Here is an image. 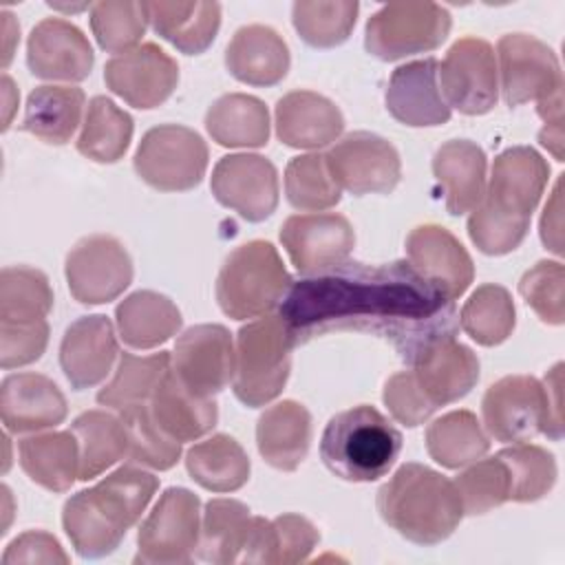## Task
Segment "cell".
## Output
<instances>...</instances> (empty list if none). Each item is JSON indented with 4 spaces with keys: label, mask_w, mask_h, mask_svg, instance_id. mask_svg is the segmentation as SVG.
Returning <instances> with one entry per match:
<instances>
[{
    "label": "cell",
    "mask_w": 565,
    "mask_h": 565,
    "mask_svg": "<svg viewBox=\"0 0 565 565\" xmlns=\"http://www.w3.org/2000/svg\"><path fill=\"white\" fill-rule=\"evenodd\" d=\"M148 26L146 2L106 0L90 4V29L106 53H128L137 49Z\"/></svg>",
    "instance_id": "cell-46"
},
{
    "label": "cell",
    "mask_w": 565,
    "mask_h": 565,
    "mask_svg": "<svg viewBox=\"0 0 565 565\" xmlns=\"http://www.w3.org/2000/svg\"><path fill=\"white\" fill-rule=\"evenodd\" d=\"M280 243L294 267L311 276L344 263L355 245V232L349 218L335 212L294 214L280 227Z\"/></svg>",
    "instance_id": "cell-19"
},
{
    "label": "cell",
    "mask_w": 565,
    "mask_h": 565,
    "mask_svg": "<svg viewBox=\"0 0 565 565\" xmlns=\"http://www.w3.org/2000/svg\"><path fill=\"white\" fill-rule=\"evenodd\" d=\"M157 488L159 479L130 461L93 488L66 499L62 525L75 552L84 558L113 554L139 521Z\"/></svg>",
    "instance_id": "cell-3"
},
{
    "label": "cell",
    "mask_w": 565,
    "mask_h": 565,
    "mask_svg": "<svg viewBox=\"0 0 565 565\" xmlns=\"http://www.w3.org/2000/svg\"><path fill=\"white\" fill-rule=\"evenodd\" d=\"M285 196L296 210L320 212L338 205L342 190L333 181L324 154H300L285 168Z\"/></svg>",
    "instance_id": "cell-45"
},
{
    "label": "cell",
    "mask_w": 565,
    "mask_h": 565,
    "mask_svg": "<svg viewBox=\"0 0 565 565\" xmlns=\"http://www.w3.org/2000/svg\"><path fill=\"white\" fill-rule=\"evenodd\" d=\"M225 66L243 84L274 86L289 71V49L271 26L247 24L232 35Z\"/></svg>",
    "instance_id": "cell-27"
},
{
    "label": "cell",
    "mask_w": 565,
    "mask_h": 565,
    "mask_svg": "<svg viewBox=\"0 0 565 565\" xmlns=\"http://www.w3.org/2000/svg\"><path fill=\"white\" fill-rule=\"evenodd\" d=\"M254 516L236 499H212L205 505L199 539V558L207 563H236L243 558Z\"/></svg>",
    "instance_id": "cell-38"
},
{
    "label": "cell",
    "mask_w": 565,
    "mask_h": 565,
    "mask_svg": "<svg viewBox=\"0 0 565 565\" xmlns=\"http://www.w3.org/2000/svg\"><path fill=\"white\" fill-rule=\"evenodd\" d=\"M360 4L355 0H300L291 7V22L298 35L313 49H331L349 40Z\"/></svg>",
    "instance_id": "cell-43"
},
{
    "label": "cell",
    "mask_w": 565,
    "mask_h": 565,
    "mask_svg": "<svg viewBox=\"0 0 565 565\" xmlns=\"http://www.w3.org/2000/svg\"><path fill=\"white\" fill-rule=\"evenodd\" d=\"M66 397L60 386L40 373H11L0 386V419L9 433L53 428L66 417Z\"/></svg>",
    "instance_id": "cell-25"
},
{
    "label": "cell",
    "mask_w": 565,
    "mask_h": 565,
    "mask_svg": "<svg viewBox=\"0 0 565 565\" xmlns=\"http://www.w3.org/2000/svg\"><path fill=\"white\" fill-rule=\"evenodd\" d=\"M377 512L386 525L417 545L446 541L463 519L455 481L422 463L395 470L377 490Z\"/></svg>",
    "instance_id": "cell-4"
},
{
    "label": "cell",
    "mask_w": 565,
    "mask_h": 565,
    "mask_svg": "<svg viewBox=\"0 0 565 565\" xmlns=\"http://www.w3.org/2000/svg\"><path fill=\"white\" fill-rule=\"evenodd\" d=\"M49 344L46 320L0 322V366L15 369L42 358Z\"/></svg>",
    "instance_id": "cell-52"
},
{
    "label": "cell",
    "mask_w": 565,
    "mask_h": 565,
    "mask_svg": "<svg viewBox=\"0 0 565 565\" xmlns=\"http://www.w3.org/2000/svg\"><path fill=\"white\" fill-rule=\"evenodd\" d=\"M510 475V501L532 503L543 499L556 481L554 455L534 444H512L497 452Z\"/></svg>",
    "instance_id": "cell-47"
},
{
    "label": "cell",
    "mask_w": 565,
    "mask_h": 565,
    "mask_svg": "<svg viewBox=\"0 0 565 565\" xmlns=\"http://www.w3.org/2000/svg\"><path fill=\"white\" fill-rule=\"evenodd\" d=\"M128 433V459L154 470H170L181 457V441L172 439L152 419L148 404L119 413Z\"/></svg>",
    "instance_id": "cell-48"
},
{
    "label": "cell",
    "mask_w": 565,
    "mask_h": 565,
    "mask_svg": "<svg viewBox=\"0 0 565 565\" xmlns=\"http://www.w3.org/2000/svg\"><path fill=\"white\" fill-rule=\"evenodd\" d=\"M426 450L444 468L457 470L490 450V439L470 411H450L426 428Z\"/></svg>",
    "instance_id": "cell-40"
},
{
    "label": "cell",
    "mask_w": 565,
    "mask_h": 565,
    "mask_svg": "<svg viewBox=\"0 0 565 565\" xmlns=\"http://www.w3.org/2000/svg\"><path fill=\"white\" fill-rule=\"evenodd\" d=\"M236 347L223 324L185 329L172 351V371L192 393L214 397L234 377Z\"/></svg>",
    "instance_id": "cell-16"
},
{
    "label": "cell",
    "mask_w": 565,
    "mask_h": 565,
    "mask_svg": "<svg viewBox=\"0 0 565 565\" xmlns=\"http://www.w3.org/2000/svg\"><path fill=\"white\" fill-rule=\"evenodd\" d=\"M411 373L426 395L439 408L466 397L479 380V358L455 335L428 342L408 364Z\"/></svg>",
    "instance_id": "cell-21"
},
{
    "label": "cell",
    "mask_w": 565,
    "mask_h": 565,
    "mask_svg": "<svg viewBox=\"0 0 565 565\" xmlns=\"http://www.w3.org/2000/svg\"><path fill=\"white\" fill-rule=\"evenodd\" d=\"M18 452L26 477L51 492H66L79 479V444L73 430L24 437Z\"/></svg>",
    "instance_id": "cell-32"
},
{
    "label": "cell",
    "mask_w": 565,
    "mask_h": 565,
    "mask_svg": "<svg viewBox=\"0 0 565 565\" xmlns=\"http://www.w3.org/2000/svg\"><path fill=\"white\" fill-rule=\"evenodd\" d=\"M536 113L545 124L539 132L541 146L547 148L556 161H563V88L539 99Z\"/></svg>",
    "instance_id": "cell-55"
},
{
    "label": "cell",
    "mask_w": 565,
    "mask_h": 565,
    "mask_svg": "<svg viewBox=\"0 0 565 565\" xmlns=\"http://www.w3.org/2000/svg\"><path fill=\"white\" fill-rule=\"evenodd\" d=\"M455 488L463 514H486L510 501V475L499 455L468 463V468L457 475Z\"/></svg>",
    "instance_id": "cell-49"
},
{
    "label": "cell",
    "mask_w": 565,
    "mask_h": 565,
    "mask_svg": "<svg viewBox=\"0 0 565 565\" xmlns=\"http://www.w3.org/2000/svg\"><path fill=\"white\" fill-rule=\"evenodd\" d=\"M278 313L296 347L331 331H362L388 340L404 364L428 342L457 335L459 329L455 300L408 260H344L294 280Z\"/></svg>",
    "instance_id": "cell-1"
},
{
    "label": "cell",
    "mask_w": 565,
    "mask_h": 565,
    "mask_svg": "<svg viewBox=\"0 0 565 565\" xmlns=\"http://www.w3.org/2000/svg\"><path fill=\"white\" fill-rule=\"evenodd\" d=\"M11 563H68V556L53 534L31 530L9 543L2 556V565Z\"/></svg>",
    "instance_id": "cell-54"
},
{
    "label": "cell",
    "mask_w": 565,
    "mask_h": 565,
    "mask_svg": "<svg viewBox=\"0 0 565 565\" xmlns=\"http://www.w3.org/2000/svg\"><path fill=\"white\" fill-rule=\"evenodd\" d=\"M291 333L280 313H267L247 322L236 333V366L232 391L249 408L276 399L291 371Z\"/></svg>",
    "instance_id": "cell-7"
},
{
    "label": "cell",
    "mask_w": 565,
    "mask_h": 565,
    "mask_svg": "<svg viewBox=\"0 0 565 565\" xmlns=\"http://www.w3.org/2000/svg\"><path fill=\"white\" fill-rule=\"evenodd\" d=\"M201 539V501L188 488H168L137 534L135 563H190Z\"/></svg>",
    "instance_id": "cell-11"
},
{
    "label": "cell",
    "mask_w": 565,
    "mask_h": 565,
    "mask_svg": "<svg viewBox=\"0 0 565 565\" xmlns=\"http://www.w3.org/2000/svg\"><path fill=\"white\" fill-rule=\"evenodd\" d=\"M565 269L556 260H539L527 269L519 282V294L547 324H563L565 320Z\"/></svg>",
    "instance_id": "cell-50"
},
{
    "label": "cell",
    "mask_w": 565,
    "mask_h": 565,
    "mask_svg": "<svg viewBox=\"0 0 565 565\" xmlns=\"http://www.w3.org/2000/svg\"><path fill=\"white\" fill-rule=\"evenodd\" d=\"M115 318L121 340L132 349H154L163 344L183 322L177 305L168 296L150 289L126 296L117 305Z\"/></svg>",
    "instance_id": "cell-33"
},
{
    "label": "cell",
    "mask_w": 565,
    "mask_h": 565,
    "mask_svg": "<svg viewBox=\"0 0 565 565\" xmlns=\"http://www.w3.org/2000/svg\"><path fill=\"white\" fill-rule=\"evenodd\" d=\"M71 296L82 305H104L132 282V260L126 247L106 234L82 238L64 265Z\"/></svg>",
    "instance_id": "cell-14"
},
{
    "label": "cell",
    "mask_w": 565,
    "mask_h": 565,
    "mask_svg": "<svg viewBox=\"0 0 565 565\" xmlns=\"http://www.w3.org/2000/svg\"><path fill=\"white\" fill-rule=\"evenodd\" d=\"M561 181L556 183L550 203L541 216V241L554 254H563V221H561Z\"/></svg>",
    "instance_id": "cell-56"
},
{
    "label": "cell",
    "mask_w": 565,
    "mask_h": 565,
    "mask_svg": "<svg viewBox=\"0 0 565 565\" xmlns=\"http://www.w3.org/2000/svg\"><path fill=\"white\" fill-rule=\"evenodd\" d=\"M291 276L269 241L236 247L216 278V302L234 320L267 316L291 287Z\"/></svg>",
    "instance_id": "cell-6"
},
{
    "label": "cell",
    "mask_w": 565,
    "mask_h": 565,
    "mask_svg": "<svg viewBox=\"0 0 565 565\" xmlns=\"http://www.w3.org/2000/svg\"><path fill=\"white\" fill-rule=\"evenodd\" d=\"M450 13L435 2H388L364 29V49L384 62L428 53L450 33Z\"/></svg>",
    "instance_id": "cell-8"
},
{
    "label": "cell",
    "mask_w": 565,
    "mask_h": 565,
    "mask_svg": "<svg viewBox=\"0 0 565 565\" xmlns=\"http://www.w3.org/2000/svg\"><path fill=\"white\" fill-rule=\"evenodd\" d=\"M104 82L128 106L150 110L174 93L179 64L161 46L146 42L110 57L104 66Z\"/></svg>",
    "instance_id": "cell-18"
},
{
    "label": "cell",
    "mask_w": 565,
    "mask_h": 565,
    "mask_svg": "<svg viewBox=\"0 0 565 565\" xmlns=\"http://www.w3.org/2000/svg\"><path fill=\"white\" fill-rule=\"evenodd\" d=\"M437 77L446 104L463 115H486L497 106V55L490 42L481 38L457 40L448 49Z\"/></svg>",
    "instance_id": "cell-12"
},
{
    "label": "cell",
    "mask_w": 565,
    "mask_h": 565,
    "mask_svg": "<svg viewBox=\"0 0 565 565\" xmlns=\"http://www.w3.org/2000/svg\"><path fill=\"white\" fill-rule=\"evenodd\" d=\"M249 457L230 435H212L185 452V470L192 481L210 492H234L249 479Z\"/></svg>",
    "instance_id": "cell-36"
},
{
    "label": "cell",
    "mask_w": 565,
    "mask_h": 565,
    "mask_svg": "<svg viewBox=\"0 0 565 565\" xmlns=\"http://www.w3.org/2000/svg\"><path fill=\"white\" fill-rule=\"evenodd\" d=\"M411 267L457 300L475 278V265L466 247L441 225H417L406 236Z\"/></svg>",
    "instance_id": "cell-22"
},
{
    "label": "cell",
    "mask_w": 565,
    "mask_h": 565,
    "mask_svg": "<svg viewBox=\"0 0 565 565\" xmlns=\"http://www.w3.org/2000/svg\"><path fill=\"white\" fill-rule=\"evenodd\" d=\"M152 31L185 55H201L216 38L221 26L218 2H146Z\"/></svg>",
    "instance_id": "cell-31"
},
{
    "label": "cell",
    "mask_w": 565,
    "mask_h": 565,
    "mask_svg": "<svg viewBox=\"0 0 565 565\" xmlns=\"http://www.w3.org/2000/svg\"><path fill=\"white\" fill-rule=\"evenodd\" d=\"M205 130L225 148H260L269 141V113L254 95L227 93L207 108Z\"/></svg>",
    "instance_id": "cell-35"
},
{
    "label": "cell",
    "mask_w": 565,
    "mask_h": 565,
    "mask_svg": "<svg viewBox=\"0 0 565 565\" xmlns=\"http://www.w3.org/2000/svg\"><path fill=\"white\" fill-rule=\"evenodd\" d=\"M135 172L161 192H185L201 183L207 170V146L199 132L179 124L150 128L135 152Z\"/></svg>",
    "instance_id": "cell-9"
},
{
    "label": "cell",
    "mask_w": 565,
    "mask_h": 565,
    "mask_svg": "<svg viewBox=\"0 0 565 565\" xmlns=\"http://www.w3.org/2000/svg\"><path fill=\"white\" fill-rule=\"evenodd\" d=\"M439 62L435 57L402 64L386 86V108L404 126H441L450 119V106L439 88Z\"/></svg>",
    "instance_id": "cell-23"
},
{
    "label": "cell",
    "mask_w": 565,
    "mask_h": 565,
    "mask_svg": "<svg viewBox=\"0 0 565 565\" xmlns=\"http://www.w3.org/2000/svg\"><path fill=\"white\" fill-rule=\"evenodd\" d=\"M320 541V532L300 514H280L271 521L269 563L289 565L309 558Z\"/></svg>",
    "instance_id": "cell-51"
},
{
    "label": "cell",
    "mask_w": 565,
    "mask_h": 565,
    "mask_svg": "<svg viewBox=\"0 0 565 565\" xmlns=\"http://www.w3.org/2000/svg\"><path fill=\"white\" fill-rule=\"evenodd\" d=\"M547 179L550 166L534 148L514 146L494 159L490 185L468 218L479 252L503 256L523 243Z\"/></svg>",
    "instance_id": "cell-2"
},
{
    "label": "cell",
    "mask_w": 565,
    "mask_h": 565,
    "mask_svg": "<svg viewBox=\"0 0 565 565\" xmlns=\"http://www.w3.org/2000/svg\"><path fill=\"white\" fill-rule=\"evenodd\" d=\"M2 88H4V106H7V115H4V128H2V130H7V128H9V121H11V110H13V106H11V99H9V93H13V82L9 79V75H2Z\"/></svg>",
    "instance_id": "cell-57"
},
{
    "label": "cell",
    "mask_w": 565,
    "mask_h": 565,
    "mask_svg": "<svg viewBox=\"0 0 565 565\" xmlns=\"http://www.w3.org/2000/svg\"><path fill=\"white\" fill-rule=\"evenodd\" d=\"M86 95L77 86H38L29 93L20 128L38 139L64 146L82 124Z\"/></svg>",
    "instance_id": "cell-34"
},
{
    "label": "cell",
    "mask_w": 565,
    "mask_h": 565,
    "mask_svg": "<svg viewBox=\"0 0 565 565\" xmlns=\"http://www.w3.org/2000/svg\"><path fill=\"white\" fill-rule=\"evenodd\" d=\"M311 444V415L294 402L282 399L258 417L256 446L260 457L285 472L296 470L309 452Z\"/></svg>",
    "instance_id": "cell-30"
},
{
    "label": "cell",
    "mask_w": 565,
    "mask_h": 565,
    "mask_svg": "<svg viewBox=\"0 0 565 565\" xmlns=\"http://www.w3.org/2000/svg\"><path fill=\"white\" fill-rule=\"evenodd\" d=\"M132 139V117L113 99L97 95L88 102L82 132L75 141L77 152L97 163L119 161Z\"/></svg>",
    "instance_id": "cell-39"
},
{
    "label": "cell",
    "mask_w": 565,
    "mask_h": 565,
    "mask_svg": "<svg viewBox=\"0 0 565 565\" xmlns=\"http://www.w3.org/2000/svg\"><path fill=\"white\" fill-rule=\"evenodd\" d=\"M382 399H384L388 413L393 415V419H397L399 424H404L408 428L424 424L437 411L426 399V395L419 391L411 369L399 371L386 380Z\"/></svg>",
    "instance_id": "cell-53"
},
{
    "label": "cell",
    "mask_w": 565,
    "mask_h": 565,
    "mask_svg": "<svg viewBox=\"0 0 565 565\" xmlns=\"http://www.w3.org/2000/svg\"><path fill=\"white\" fill-rule=\"evenodd\" d=\"M95 62L88 38L73 22L46 18L38 22L26 40L29 71L40 79L82 82Z\"/></svg>",
    "instance_id": "cell-20"
},
{
    "label": "cell",
    "mask_w": 565,
    "mask_h": 565,
    "mask_svg": "<svg viewBox=\"0 0 565 565\" xmlns=\"http://www.w3.org/2000/svg\"><path fill=\"white\" fill-rule=\"evenodd\" d=\"M486 152L468 139H450L433 157V174L452 216L472 212L486 192Z\"/></svg>",
    "instance_id": "cell-28"
},
{
    "label": "cell",
    "mask_w": 565,
    "mask_h": 565,
    "mask_svg": "<svg viewBox=\"0 0 565 565\" xmlns=\"http://www.w3.org/2000/svg\"><path fill=\"white\" fill-rule=\"evenodd\" d=\"M402 450V433L373 406L360 404L329 419L320 439L322 463L340 479L369 483L384 477Z\"/></svg>",
    "instance_id": "cell-5"
},
{
    "label": "cell",
    "mask_w": 565,
    "mask_h": 565,
    "mask_svg": "<svg viewBox=\"0 0 565 565\" xmlns=\"http://www.w3.org/2000/svg\"><path fill=\"white\" fill-rule=\"evenodd\" d=\"M501 93L508 106L539 102L563 88L556 53L534 35L508 33L497 44Z\"/></svg>",
    "instance_id": "cell-15"
},
{
    "label": "cell",
    "mask_w": 565,
    "mask_h": 565,
    "mask_svg": "<svg viewBox=\"0 0 565 565\" xmlns=\"http://www.w3.org/2000/svg\"><path fill=\"white\" fill-rule=\"evenodd\" d=\"M119 347L113 322L102 316H82L75 320L60 344V366L75 391L97 386L110 373Z\"/></svg>",
    "instance_id": "cell-24"
},
{
    "label": "cell",
    "mask_w": 565,
    "mask_h": 565,
    "mask_svg": "<svg viewBox=\"0 0 565 565\" xmlns=\"http://www.w3.org/2000/svg\"><path fill=\"white\" fill-rule=\"evenodd\" d=\"M51 309L53 291L40 269L15 265L0 271V322L44 320Z\"/></svg>",
    "instance_id": "cell-44"
},
{
    "label": "cell",
    "mask_w": 565,
    "mask_h": 565,
    "mask_svg": "<svg viewBox=\"0 0 565 565\" xmlns=\"http://www.w3.org/2000/svg\"><path fill=\"white\" fill-rule=\"evenodd\" d=\"M79 444V479L88 481L106 472L128 455V433L121 417L106 411H86L71 424Z\"/></svg>",
    "instance_id": "cell-37"
},
{
    "label": "cell",
    "mask_w": 565,
    "mask_h": 565,
    "mask_svg": "<svg viewBox=\"0 0 565 565\" xmlns=\"http://www.w3.org/2000/svg\"><path fill=\"white\" fill-rule=\"evenodd\" d=\"M481 417L486 430L503 444H523L541 433L554 441L563 437L552 424L545 386L532 375H505L490 384Z\"/></svg>",
    "instance_id": "cell-10"
},
{
    "label": "cell",
    "mask_w": 565,
    "mask_h": 565,
    "mask_svg": "<svg viewBox=\"0 0 565 565\" xmlns=\"http://www.w3.org/2000/svg\"><path fill=\"white\" fill-rule=\"evenodd\" d=\"M276 135L289 148L316 150L335 141L344 128L340 108L320 93L291 90L276 104Z\"/></svg>",
    "instance_id": "cell-26"
},
{
    "label": "cell",
    "mask_w": 565,
    "mask_h": 565,
    "mask_svg": "<svg viewBox=\"0 0 565 565\" xmlns=\"http://www.w3.org/2000/svg\"><path fill=\"white\" fill-rule=\"evenodd\" d=\"M516 322L512 296L505 287L486 282L477 287L463 302L459 313L461 329L481 347H497L505 342Z\"/></svg>",
    "instance_id": "cell-42"
},
{
    "label": "cell",
    "mask_w": 565,
    "mask_h": 565,
    "mask_svg": "<svg viewBox=\"0 0 565 565\" xmlns=\"http://www.w3.org/2000/svg\"><path fill=\"white\" fill-rule=\"evenodd\" d=\"M170 360L172 355L168 351H159L152 355L121 353L117 371L113 380L104 388H99L97 402L117 413L132 406L150 404L159 382L170 371Z\"/></svg>",
    "instance_id": "cell-41"
},
{
    "label": "cell",
    "mask_w": 565,
    "mask_h": 565,
    "mask_svg": "<svg viewBox=\"0 0 565 565\" xmlns=\"http://www.w3.org/2000/svg\"><path fill=\"white\" fill-rule=\"evenodd\" d=\"M324 159L338 188L355 196L388 194L402 177V161L395 146L366 130L340 139Z\"/></svg>",
    "instance_id": "cell-13"
},
{
    "label": "cell",
    "mask_w": 565,
    "mask_h": 565,
    "mask_svg": "<svg viewBox=\"0 0 565 565\" xmlns=\"http://www.w3.org/2000/svg\"><path fill=\"white\" fill-rule=\"evenodd\" d=\"M148 408L159 428L181 444L203 437L216 426L218 419V406L214 397H201L192 393L174 375L172 366L159 382Z\"/></svg>",
    "instance_id": "cell-29"
},
{
    "label": "cell",
    "mask_w": 565,
    "mask_h": 565,
    "mask_svg": "<svg viewBox=\"0 0 565 565\" xmlns=\"http://www.w3.org/2000/svg\"><path fill=\"white\" fill-rule=\"evenodd\" d=\"M214 199L249 223H260L278 205L276 166L260 154H227L212 170Z\"/></svg>",
    "instance_id": "cell-17"
}]
</instances>
